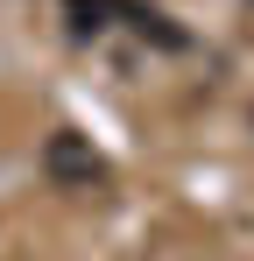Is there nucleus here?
<instances>
[{"label": "nucleus", "instance_id": "1", "mask_svg": "<svg viewBox=\"0 0 254 261\" xmlns=\"http://www.w3.org/2000/svg\"><path fill=\"white\" fill-rule=\"evenodd\" d=\"M42 170H49V184H64V191H99V184H106V155H99L85 134L57 127L42 141Z\"/></svg>", "mask_w": 254, "mask_h": 261}, {"label": "nucleus", "instance_id": "2", "mask_svg": "<svg viewBox=\"0 0 254 261\" xmlns=\"http://www.w3.org/2000/svg\"><path fill=\"white\" fill-rule=\"evenodd\" d=\"M120 21L141 36V43H156V49H191V36L169 21V14H156V7H141V0H120Z\"/></svg>", "mask_w": 254, "mask_h": 261}, {"label": "nucleus", "instance_id": "3", "mask_svg": "<svg viewBox=\"0 0 254 261\" xmlns=\"http://www.w3.org/2000/svg\"><path fill=\"white\" fill-rule=\"evenodd\" d=\"M64 14H71V36H106L120 0H64Z\"/></svg>", "mask_w": 254, "mask_h": 261}]
</instances>
